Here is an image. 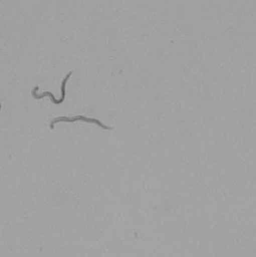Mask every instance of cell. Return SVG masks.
Masks as SVG:
<instances>
[{
    "label": "cell",
    "mask_w": 256,
    "mask_h": 257,
    "mask_svg": "<svg viewBox=\"0 0 256 257\" xmlns=\"http://www.w3.org/2000/svg\"><path fill=\"white\" fill-rule=\"evenodd\" d=\"M78 120L88 122V123L96 124L99 127H101V128H103V130H106V131L112 130L111 127L106 126V125H104L102 122H101L99 119L88 118V117L82 116V115H77V116H73V117H64V116L57 117V118H55V119H53L51 120L50 128L51 130H54V128H55V124L58 123V122H74V121H78Z\"/></svg>",
    "instance_id": "cell-1"
},
{
    "label": "cell",
    "mask_w": 256,
    "mask_h": 257,
    "mask_svg": "<svg viewBox=\"0 0 256 257\" xmlns=\"http://www.w3.org/2000/svg\"><path fill=\"white\" fill-rule=\"evenodd\" d=\"M72 74H73V71L69 72L68 74H66V76H65L64 80H63V82H62V84H61V92H62V96H61L59 100H56V99H55V95H54V94H53L51 92H44L42 94H37V91H38V89H39L38 86H36V87L33 89L32 92H31L32 96L34 97L36 100H40L42 98L49 96L51 98V101H52V102H53L54 104H56V105L62 104V103L64 102V100H65V93H66V92H65V87H66V83L68 82L69 78L71 77V75H72Z\"/></svg>",
    "instance_id": "cell-2"
},
{
    "label": "cell",
    "mask_w": 256,
    "mask_h": 257,
    "mask_svg": "<svg viewBox=\"0 0 256 257\" xmlns=\"http://www.w3.org/2000/svg\"><path fill=\"white\" fill-rule=\"evenodd\" d=\"M1 107H2V105H1V103H0V110H1Z\"/></svg>",
    "instance_id": "cell-3"
}]
</instances>
